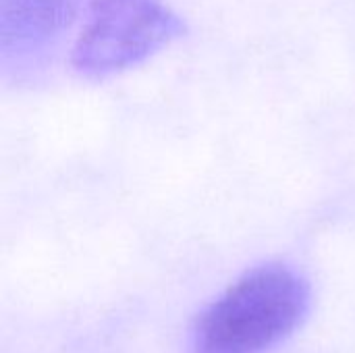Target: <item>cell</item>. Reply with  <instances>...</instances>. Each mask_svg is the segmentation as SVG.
Segmentation results:
<instances>
[{"mask_svg":"<svg viewBox=\"0 0 355 353\" xmlns=\"http://www.w3.org/2000/svg\"><path fill=\"white\" fill-rule=\"evenodd\" d=\"M310 285L285 264H264L235 281L200 316L196 353H266L310 310Z\"/></svg>","mask_w":355,"mask_h":353,"instance_id":"6da1fadb","label":"cell"},{"mask_svg":"<svg viewBox=\"0 0 355 353\" xmlns=\"http://www.w3.org/2000/svg\"><path fill=\"white\" fill-rule=\"evenodd\" d=\"M183 33V21L162 0H94L71 62L87 79H104L141 64Z\"/></svg>","mask_w":355,"mask_h":353,"instance_id":"7a4b0ae2","label":"cell"},{"mask_svg":"<svg viewBox=\"0 0 355 353\" xmlns=\"http://www.w3.org/2000/svg\"><path fill=\"white\" fill-rule=\"evenodd\" d=\"M73 12V0H2V35L31 40L52 35Z\"/></svg>","mask_w":355,"mask_h":353,"instance_id":"3957f363","label":"cell"}]
</instances>
